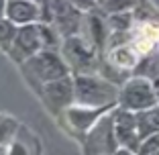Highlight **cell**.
<instances>
[{
  "label": "cell",
  "mask_w": 159,
  "mask_h": 155,
  "mask_svg": "<svg viewBox=\"0 0 159 155\" xmlns=\"http://www.w3.org/2000/svg\"><path fill=\"white\" fill-rule=\"evenodd\" d=\"M155 104L159 102L153 90V82L149 78L131 74L120 84V90H118V106L120 108L131 110V112H139V110L151 108Z\"/></svg>",
  "instance_id": "5b68a950"
},
{
  "label": "cell",
  "mask_w": 159,
  "mask_h": 155,
  "mask_svg": "<svg viewBox=\"0 0 159 155\" xmlns=\"http://www.w3.org/2000/svg\"><path fill=\"white\" fill-rule=\"evenodd\" d=\"M106 23L110 33H131V29L135 27V14H133V10L106 14Z\"/></svg>",
  "instance_id": "5bb4252c"
},
{
  "label": "cell",
  "mask_w": 159,
  "mask_h": 155,
  "mask_svg": "<svg viewBox=\"0 0 159 155\" xmlns=\"http://www.w3.org/2000/svg\"><path fill=\"white\" fill-rule=\"evenodd\" d=\"M112 155H137V151H133V149H126V147H118V149L114 151Z\"/></svg>",
  "instance_id": "44dd1931"
},
{
  "label": "cell",
  "mask_w": 159,
  "mask_h": 155,
  "mask_svg": "<svg viewBox=\"0 0 159 155\" xmlns=\"http://www.w3.org/2000/svg\"><path fill=\"white\" fill-rule=\"evenodd\" d=\"M6 19L16 27L29 23H39L41 19V2L35 0H8L6 4Z\"/></svg>",
  "instance_id": "7c38bea8"
},
{
  "label": "cell",
  "mask_w": 159,
  "mask_h": 155,
  "mask_svg": "<svg viewBox=\"0 0 159 155\" xmlns=\"http://www.w3.org/2000/svg\"><path fill=\"white\" fill-rule=\"evenodd\" d=\"M114 133H116V141L120 147L137 151L141 137H139V129H137L135 112L125 110L120 106L114 108Z\"/></svg>",
  "instance_id": "9c48e42d"
},
{
  "label": "cell",
  "mask_w": 159,
  "mask_h": 155,
  "mask_svg": "<svg viewBox=\"0 0 159 155\" xmlns=\"http://www.w3.org/2000/svg\"><path fill=\"white\" fill-rule=\"evenodd\" d=\"M35 2H41V0H35Z\"/></svg>",
  "instance_id": "4316f807"
},
{
  "label": "cell",
  "mask_w": 159,
  "mask_h": 155,
  "mask_svg": "<svg viewBox=\"0 0 159 155\" xmlns=\"http://www.w3.org/2000/svg\"><path fill=\"white\" fill-rule=\"evenodd\" d=\"M74 78V102L84 106L112 108L118 106V90L120 86L104 78L100 71L71 74Z\"/></svg>",
  "instance_id": "6da1fadb"
},
{
  "label": "cell",
  "mask_w": 159,
  "mask_h": 155,
  "mask_svg": "<svg viewBox=\"0 0 159 155\" xmlns=\"http://www.w3.org/2000/svg\"><path fill=\"white\" fill-rule=\"evenodd\" d=\"M59 53L66 59L71 74H86V71H98L102 53L94 47L92 43L82 33L70 35L61 39Z\"/></svg>",
  "instance_id": "3957f363"
},
{
  "label": "cell",
  "mask_w": 159,
  "mask_h": 155,
  "mask_svg": "<svg viewBox=\"0 0 159 155\" xmlns=\"http://www.w3.org/2000/svg\"><path fill=\"white\" fill-rule=\"evenodd\" d=\"M6 151H8V155H31V151L27 149V145H23L16 137L6 145Z\"/></svg>",
  "instance_id": "d6986e66"
},
{
  "label": "cell",
  "mask_w": 159,
  "mask_h": 155,
  "mask_svg": "<svg viewBox=\"0 0 159 155\" xmlns=\"http://www.w3.org/2000/svg\"><path fill=\"white\" fill-rule=\"evenodd\" d=\"M157 149H159V133H155V135L145 137V139L139 143V147H137V155H151L153 151H157Z\"/></svg>",
  "instance_id": "ac0fdd59"
},
{
  "label": "cell",
  "mask_w": 159,
  "mask_h": 155,
  "mask_svg": "<svg viewBox=\"0 0 159 155\" xmlns=\"http://www.w3.org/2000/svg\"><path fill=\"white\" fill-rule=\"evenodd\" d=\"M114 108L106 110L92 125V129L82 137L84 155H112L120 147L116 141V133H114Z\"/></svg>",
  "instance_id": "277c9868"
},
{
  "label": "cell",
  "mask_w": 159,
  "mask_h": 155,
  "mask_svg": "<svg viewBox=\"0 0 159 155\" xmlns=\"http://www.w3.org/2000/svg\"><path fill=\"white\" fill-rule=\"evenodd\" d=\"M151 82H153V90H155V96H157V102H159V75L153 78Z\"/></svg>",
  "instance_id": "603a6c76"
},
{
  "label": "cell",
  "mask_w": 159,
  "mask_h": 155,
  "mask_svg": "<svg viewBox=\"0 0 159 155\" xmlns=\"http://www.w3.org/2000/svg\"><path fill=\"white\" fill-rule=\"evenodd\" d=\"M41 49H45L43 37H41V23H29V25L16 27L14 39L6 53H8L10 59L20 66L25 59H29L31 55H35Z\"/></svg>",
  "instance_id": "8992f818"
},
{
  "label": "cell",
  "mask_w": 159,
  "mask_h": 155,
  "mask_svg": "<svg viewBox=\"0 0 159 155\" xmlns=\"http://www.w3.org/2000/svg\"><path fill=\"white\" fill-rule=\"evenodd\" d=\"M137 4V0H96L94 8L106 16V14H114V12H125V10H133Z\"/></svg>",
  "instance_id": "9a60e30c"
},
{
  "label": "cell",
  "mask_w": 159,
  "mask_h": 155,
  "mask_svg": "<svg viewBox=\"0 0 159 155\" xmlns=\"http://www.w3.org/2000/svg\"><path fill=\"white\" fill-rule=\"evenodd\" d=\"M147 2H149V4H153V6H155V8H157V10H159V0H147Z\"/></svg>",
  "instance_id": "cb8c5ba5"
},
{
  "label": "cell",
  "mask_w": 159,
  "mask_h": 155,
  "mask_svg": "<svg viewBox=\"0 0 159 155\" xmlns=\"http://www.w3.org/2000/svg\"><path fill=\"white\" fill-rule=\"evenodd\" d=\"M37 94L41 96L47 110L53 116H59L67 106L74 104V78L66 75V78H59V80L47 82L39 88Z\"/></svg>",
  "instance_id": "52a82bcc"
},
{
  "label": "cell",
  "mask_w": 159,
  "mask_h": 155,
  "mask_svg": "<svg viewBox=\"0 0 159 155\" xmlns=\"http://www.w3.org/2000/svg\"><path fill=\"white\" fill-rule=\"evenodd\" d=\"M14 33H16V25L10 23L6 16H2V19H0V49L4 53L8 51L10 43H12V39H14Z\"/></svg>",
  "instance_id": "e0dca14e"
},
{
  "label": "cell",
  "mask_w": 159,
  "mask_h": 155,
  "mask_svg": "<svg viewBox=\"0 0 159 155\" xmlns=\"http://www.w3.org/2000/svg\"><path fill=\"white\" fill-rule=\"evenodd\" d=\"M20 70H23L25 78L37 88V92L47 82L71 75L66 59L59 53V49H41L35 55H31L29 59H25L20 63Z\"/></svg>",
  "instance_id": "7a4b0ae2"
},
{
  "label": "cell",
  "mask_w": 159,
  "mask_h": 155,
  "mask_svg": "<svg viewBox=\"0 0 159 155\" xmlns=\"http://www.w3.org/2000/svg\"><path fill=\"white\" fill-rule=\"evenodd\" d=\"M0 155H8V151H6V147H0Z\"/></svg>",
  "instance_id": "d4e9b609"
},
{
  "label": "cell",
  "mask_w": 159,
  "mask_h": 155,
  "mask_svg": "<svg viewBox=\"0 0 159 155\" xmlns=\"http://www.w3.org/2000/svg\"><path fill=\"white\" fill-rule=\"evenodd\" d=\"M19 131V121L10 114H2L0 112V147H6Z\"/></svg>",
  "instance_id": "2e32d148"
},
{
  "label": "cell",
  "mask_w": 159,
  "mask_h": 155,
  "mask_svg": "<svg viewBox=\"0 0 159 155\" xmlns=\"http://www.w3.org/2000/svg\"><path fill=\"white\" fill-rule=\"evenodd\" d=\"M70 2L82 12H88V10H92L96 6V0H70Z\"/></svg>",
  "instance_id": "ffe728a7"
},
{
  "label": "cell",
  "mask_w": 159,
  "mask_h": 155,
  "mask_svg": "<svg viewBox=\"0 0 159 155\" xmlns=\"http://www.w3.org/2000/svg\"><path fill=\"white\" fill-rule=\"evenodd\" d=\"M102 59L108 61L110 66L118 67V70H125V71H135V67L139 66L141 55L137 53V49L131 45V41H125V43H118V45H110V47L104 49L102 53Z\"/></svg>",
  "instance_id": "8fae6325"
},
{
  "label": "cell",
  "mask_w": 159,
  "mask_h": 155,
  "mask_svg": "<svg viewBox=\"0 0 159 155\" xmlns=\"http://www.w3.org/2000/svg\"><path fill=\"white\" fill-rule=\"evenodd\" d=\"M6 4H8V0H0V19L6 16Z\"/></svg>",
  "instance_id": "7402d4cb"
},
{
  "label": "cell",
  "mask_w": 159,
  "mask_h": 155,
  "mask_svg": "<svg viewBox=\"0 0 159 155\" xmlns=\"http://www.w3.org/2000/svg\"><path fill=\"white\" fill-rule=\"evenodd\" d=\"M114 108V106H112ZM106 110L110 108H98V106H84V104H71L67 106L63 112L59 114V118L63 121V125L67 127V131L78 135L80 139L92 129V125L102 116Z\"/></svg>",
  "instance_id": "ba28073f"
},
{
  "label": "cell",
  "mask_w": 159,
  "mask_h": 155,
  "mask_svg": "<svg viewBox=\"0 0 159 155\" xmlns=\"http://www.w3.org/2000/svg\"><path fill=\"white\" fill-rule=\"evenodd\" d=\"M82 27H86V35L84 37L88 39L100 53H104L108 35H110L106 16H104L100 10L92 8V10H88V12H84V23H82Z\"/></svg>",
  "instance_id": "30bf717a"
},
{
  "label": "cell",
  "mask_w": 159,
  "mask_h": 155,
  "mask_svg": "<svg viewBox=\"0 0 159 155\" xmlns=\"http://www.w3.org/2000/svg\"><path fill=\"white\" fill-rule=\"evenodd\" d=\"M135 121H137V129H139L141 141L149 135L159 133V104L135 112Z\"/></svg>",
  "instance_id": "4fadbf2b"
},
{
  "label": "cell",
  "mask_w": 159,
  "mask_h": 155,
  "mask_svg": "<svg viewBox=\"0 0 159 155\" xmlns=\"http://www.w3.org/2000/svg\"><path fill=\"white\" fill-rule=\"evenodd\" d=\"M151 155H159V149H157V151H153V153H151Z\"/></svg>",
  "instance_id": "484cf974"
}]
</instances>
